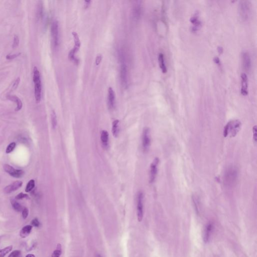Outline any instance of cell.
Wrapping results in <instances>:
<instances>
[{
	"mask_svg": "<svg viewBox=\"0 0 257 257\" xmlns=\"http://www.w3.org/2000/svg\"><path fill=\"white\" fill-rule=\"evenodd\" d=\"M238 177V170L235 166H231L225 170L223 176V183L227 188H232L235 185Z\"/></svg>",
	"mask_w": 257,
	"mask_h": 257,
	"instance_id": "1",
	"label": "cell"
},
{
	"mask_svg": "<svg viewBox=\"0 0 257 257\" xmlns=\"http://www.w3.org/2000/svg\"><path fill=\"white\" fill-rule=\"evenodd\" d=\"M241 123L239 120H232L227 123L224 128V137H235L241 129Z\"/></svg>",
	"mask_w": 257,
	"mask_h": 257,
	"instance_id": "2",
	"label": "cell"
},
{
	"mask_svg": "<svg viewBox=\"0 0 257 257\" xmlns=\"http://www.w3.org/2000/svg\"><path fill=\"white\" fill-rule=\"evenodd\" d=\"M33 82L35 88V98L36 103H39L41 100L42 96V85L40 78V73L38 68L35 66L33 69Z\"/></svg>",
	"mask_w": 257,
	"mask_h": 257,
	"instance_id": "3",
	"label": "cell"
},
{
	"mask_svg": "<svg viewBox=\"0 0 257 257\" xmlns=\"http://www.w3.org/2000/svg\"><path fill=\"white\" fill-rule=\"evenodd\" d=\"M239 14L241 19L244 21L249 19L252 11L251 3L249 1H241L239 3Z\"/></svg>",
	"mask_w": 257,
	"mask_h": 257,
	"instance_id": "4",
	"label": "cell"
},
{
	"mask_svg": "<svg viewBox=\"0 0 257 257\" xmlns=\"http://www.w3.org/2000/svg\"><path fill=\"white\" fill-rule=\"evenodd\" d=\"M121 57V69H120V76L122 84L123 87L126 88L128 86V75H127V68L126 63L125 62L124 57L122 54L120 55Z\"/></svg>",
	"mask_w": 257,
	"mask_h": 257,
	"instance_id": "5",
	"label": "cell"
},
{
	"mask_svg": "<svg viewBox=\"0 0 257 257\" xmlns=\"http://www.w3.org/2000/svg\"><path fill=\"white\" fill-rule=\"evenodd\" d=\"M51 35L53 47L55 48H57L59 45V29L58 22L56 20H54L52 22L51 27Z\"/></svg>",
	"mask_w": 257,
	"mask_h": 257,
	"instance_id": "6",
	"label": "cell"
},
{
	"mask_svg": "<svg viewBox=\"0 0 257 257\" xmlns=\"http://www.w3.org/2000/svg\"><path fill=\"white\" fill-rule=\"evenodd\" d=\"M151 144V138L149 128H144L142 135V147L144 151H147Z\"/></svg>",
	"mask_w": 257,
	"mask_h": 257,
	"instance_id": "7",
	"label": "cell"
},
{
	"mask_svg": "<svg viewBox=\"0 0 257 257\" xmlns=\"http://www.w3.org/2000/svg\"><path fill=\"white\" fill-rule=\"evenodd\" d=\"M143 193L140 192L138 195L137 208L138 221L139 222L142 221L143 218Z\"/></svg>",
	"mask_w": 257,
	"mask_h": 257,
	"instance_id": "8",
	"label": "cell"
},
{
	"mask_svg": "<svg viewBox=\"0 0 257 257\" xmlns=\"http://www.w3.org/2000/svg\"><path fill=\"white\" fill-rule=\"evenodd\" d=\"M159 163V159L157 157L155 158L150 165V182L153 183L155 180L158 171V166Z\"/></svg>",
	"mask_w": 257,
	"mask_h": 257,
	"instance_id": "9",
	"label": "cell"
},
{
	"mask_svg": "<svg viewBox=\"0 0 257 257\" xmlns=\"http://www.w3.org/2000/svg\"><path fill=\"white\" fill-rule=\"evenodd\" d=\"M4 169L7 173L14 177H21L24 174V172L22 170L15 169L9 164H4Z\"/></svg>",
	"mask_w": 257,
	"mask_h": 257,
	"instance_id": "10",
	"label": "cell"
},
{
	"mask_svg": "<svg viewBox=\"0 0 257 257\" xmlns=\"http://www.w3.org/2000/svg\"><path fill=\"white\" fill-rule=\"evenodd\" d=\"M214 225L213 223L210 222L207 223L205 226L204 233H203V241L205 243L209 242L211 237V235L213 231Z\"/></svg>",
	"mask_w": 257,
	"mask_h": 257,
	"instance_id": "11",
	"label": "cell"
},
{
	"mask_svg": "<svg viewBox=\"0 0 257 257\" xmlns=\"http://www.w3.org/2000/svg\"><path fill=\"white\" fill-rule=\"evenodd\" d=\"M241 92L244 96L248 94V79L247 75L245 73H243L241 75Z\"/></svg>",
	"mask_w": 257,
	"mask_h": 257,
	"instance_id": "12",
	"label": "cell"
},
{
	"mask_svg": "<svg viewBox=\"0 0 257 257\" xmlns=\"http://www.w3.org/2000/svg\"><path fill=\"white\" fill-rule=\"evenodd\" d=\"M242 61L244 69L247 72L249 71L251 68V59L248 52L245 51L242 53Z\"/></svg>",
	"mask_w": 257,
	"mask_h": 257,
	"instance_id": "13",
	"label": "cell"
},
{
	"mask_svg": "<svg viewBox=\"0 0 257 257\" xmlns=\"http://www.w3.org/2000/svg\"><path fill=\"white\" fill-rule=\"evenodd\" d=\"M23 182L21 181H16L4 188V192L6 193H10L16 191L22 186Z\"/></svg>",
	"mask_w": 257,
	"mask_h": 257,
	"instance_id": "14",
	"label": "cell"
},
{
	"mask_svg": "<svg viewBox=\"0 0 257 257\" xmlns=\"http://www.w3.org/2000/svg\"><path fill=\"white\" fill-rule=\"evenodd\" d=\"M108 104L110 110L114 108L115 104V94L111 87H110L108 90Z\"/></svg>",
	"mask_w": 257,
	"mask_h": 257,
	"instance_id": "15",
	"label": "cell"
},
{
	"mask_svg": "<svg viewBox=\"0 0 257 257\" xmlns=\"http://www.w3.org/2000/svg\"><path fill=\"white\" fill-rule=\"evenodd\" d=\"M7 98L9 100H11L17 104V107L15 109V111H18L22 109L23 104H22L21 101L19 98H18V96H14V95H8Z\"/></svg>",
	"mask_w": 257,
	"mask_h": 257,
	"instance_id": "16",
	"label": "cell"
},
{
	"mask_svg": "<svg viewBox=\"0 0 257 257\" xmlns=\"http://www.w3.org/2000/svg\"><path fill=\"white\" fill-rule=\"evenodd\" d=\"M101 140L103 147L105 148L108 147L109 145V133L106 130H103L101 132Z\"/></svg>",
	"mask_w": 257,
	"mask_h": 257,
	"instance_id": "17",
	"label": "cell"
},
{
	"mask_svg": "<svg viewBox=\"0 0 257 257\" xmlns=\"http://www.w3.org/2000/svg\"><path fill=\"white\" fill-rule=\"evenodd\" d=\"M158 61H159L160 68L163 74H166L167 72V67H166L165 63L164 56L163 54L162 53H160L159 54Z\"/></svg>",
	"mask_w": 257,
	"mask_h": 257,
	"instance_id": "18",
	"label": "cell"
},
{
	"mask_svg": "<svg viewBox=\"0 0 257 257\" xmlns=\"http://www.w3.org/2000/svg\"><path fill=\"white\" fill-rule=\"evenodd\" d=\"M32 225H26L23 227L21 231H20V235L22 238H25L29 235L32 231Z\"/></svg>",
	"mask_w": 257,
	"mask_h": 257,
	"instance_id": "19",
	"label": "cell"
},
{
	"mask_svg": "<svg viewBox=\"0 0 257 257\" xmlns=\"http://www.w3.org/2000/svg\"><path fill=\"white\" fill-rule=\"evenodd\" d=\"M141 7L140 4L139 3L135 4L133 8V15L134 17L136 19L139 18L141 15Z\"/></svg>",
	"mask_w": 257,
	"mask_h": 257,
	"instance_id": "20",
	"label": "cell"
},
{
	"mask_svg": "<svg viewBox=\"0 0 257 257\" xmlns=\"http://www.w3.org/2000/svg\"><path fill=\"white\" fill-rule=\"evenodd\" d=\"M119 121L116 120L113 122V127H112V132L115 137H117L119 134V126L118 124Z\"/></svg>",
	"mask_w": 257,
	"mask_h": 257,
	"instance_id": "21",
	"label": "cell"
},
{
	"mask_svg": "<svg viewBox=\"0 0 257 257\" xmlns=\"http://www.w3.org/2000/svg\"><path fill=\"white\" fill-rule=\"evenodd\" d=\"M13 249V247L12 246H8L5 248L4 249L0 250V257H5L6 255H7L9 253L12 251Z\"/></svg>",
	"mask_w": 257,
	"mask_h": 257,
	"instance_id": "22",
	"label": "cell"
},
{
	"mask_svg": "<svg viewBox=\"0 0 257 257\" xmlns=\"http://www.w3.org/2000/svg\"><path fill=\"white\" fill-rule=\"evenodd\" d=\"M43 13V7L42 2H39L37 6V17L38 19L41 18Z\"/></svg>",
	"mask_w": 257,
	"mask_h": 257,
	"instance_id": "23",
	"label": "cell"
},
{
	"mask_svg": "<svg viewBox=\"0 0 257 257\" xmlns=\"http://www.w3.org/2000/svg\"><path fill=\"white\" fill-rule=\"evenodd\" d=\"M11 204H12V206L13 207V208L16 211L21 212L23 210L22 209V206L20 205V204L18 203V202H17L16 200L13 199V200H11Z\"/></svg>",
	"mask_w": 257,
	"mask_h": 257,
	"instance_id": "24",
	"label": "cell"
},
{
	"mask_svg": "<svg viewBox=\"0 0 257 257\" xmlns=\"http://www.w3.org/2000/svg\"><path fill=\"white\" fill-rule=\"evenodd\" d=\"M34 187H35V181L34 180H30L26 186L25 192H31L32 190H33Z\"/></svg>",
	"mask_w": 257,
	"mask_h": 257,
	"instance_id": "25",
	"label": "cell"
},
{
	"mask_svg": "<svg viewBox=\"0 0 257 257\" xmlns=\"http://www.w3.org/2000/svg\"><path fill=\"white\" fill-rule=\"evenodd\" d=\"M62 253L61 251V246L60 244L57 245L56 250H55L52 254V257H59Z\"/></svg>",
	"mask_w": 257,
	"mask_h": 257,
	"instance_id": "26",
	"label": "cell"
},
{
	"mask_svg": "<svg viewBox=\"0 0 257 257\" xmlns=\"http://www.w3.org/2000/svg\"><path fill=\"white\" fill-rule=\"evenodd\" d=\"M51 122H52V127L55 129L57 126V121L56 115L54 111H53L51 113Z\"/></svg>",
	"mask_w": 257,
	"mask_h": 257,
	"instance_id": "27",
	"label": "cell"
},
{
	"mask_svg": "<svg viewBox=\"0 0 257 257\" xmlns=\"http://www.w3.org/2000/svg\"><path fill=\"white\" fill-rule=\"evenodd\" d=\"M16 144L15 142H12L11 143H10L7 147L6 151V153L9 154L11 153L16 147Z\"/></svg>",
	"mask_w": 257,
	"mask_h": 257,
	"instance_id": "28",
	"label": "cell"
},
{
	"mask_svg": "<svg viewBox=\"0 0 257 257\" xmlns=\"http://www.w3.org/2000/svg\"><path fill=\"white\" fill-rule=\"evenodd\" d=\"M192 200H193L194 205L195 206V209L196 210L197 213L199 212V202L197 198L195 196L193 195L192 196Z\"/></svg>",
	"mask_w": 257,
	"mask_h": 257,
	"instance_id": "29",
	"label": "cell"
},
{
	"mask_svg": "<svg viewBox=\"0 0 257 257\" xmlns=\"http://www.w3.org/2000/svg\"><path fill=\"white\" fill-rule=\"evenodd\" d=\"M19 82H20V78H18L17 79H16V80H15L14 83L13 84V85H12V87H11V90H10V92H12L13 90H16L17 88L18 85H19Z\"/></svg>",
	"mask_w": 257,
	"mask_h": 257,
	"instance_id": "30",
	"label": "cell"
},
{
	"mask_svg": "<svg viewBox=\"0 0 257 257\" xmlns=\"http://www.w3.org/2000/svg\"><path fill=\"white\" fill-rule=\"evenodd\" d=\"M21 254V252L19 250H15L13 252H12L10 254L8 257H19L20 256Z\"/></svg>",
	"mask_w": 257,
	"mask_h": 257,
	"instance_id": "31",
	"label": "cell"
},
{
	"mask_svg": "<svg viewBox=\"0 0 257 257\" xmlns=\"http://www.w3.org/2000/svg\"><path fill=\"white\" fill-rule=\"evenodd\" d=\"M28 214H29V210L27 208H24V209L22 210V217L24 219H26L27 217H28Z\"/></svg>",
	"mask_w": 257,
	"mask_h": 257,
	"instance_id": "32",
	"label": "cell"
},
{
	"mask_svg": "<svg viewBox=\"0 0 257 257\" xmlns=\"http://www.w3.org/2000/svg\"><path fill=\"white\" fill-rule=\"evenodd\" d=\"M19 43V39L18 38L17 36H15L14 39V42H13V48H16L18 46Z\"/></svg>",
	"mask_w": 257,
	"mask_h": 257,
	"instance_id": "33",
	"label": "cell"
},
{
	"mask_svg": "<svg viewBox=\"0 0 257 257\" xmlns=\"http://www.w3.org/2000/svg\"><path fill=\"white\" fill-rule=\"evenodd\" d=\"M20 54H21L20 53H18L17 54H13V55L9 54V55H7V56H6V58L7 59H9V60H12V59H13L14 58H15L19 56Z\"/></svg>",
	"mask_w": 257,
	"mask_h": 257,
	"instance_id": "34",
	"label": "cell"
},
{
	"mask_svg": "<svg viewBox=\"0 0 257 257\" xmlns=\"http://www.w3.org/2000/svg\"><path fill=\"white\" fill-rule=\"evenodd\" d=\"M28 197V195L26 194H24L23 193H20L18 194V195L16 196V199H22L23 198H27Z\"/></svg>",
	"mask_w": 257,
	"mask_h": 257,
	"instance_id": "35",
	"label": "cell"
},
{
	"mask_svg": "<svg viewBox=\"0 0 257 257\" xmlns=\"http://www.w3.org/2000/svg\"><path fill=\"white\" fill-rule=\"evenodd\" d=\"M31 225L35 227H38L40 225V223L37 219H34L31 221Z\"/></svg>",
	"mask_w": 257,
	"mask_h": 257,
	"instance_id": "36",
	"label": "cell"
},
{
	"mask_svg": "<svg viewBox=\"0 0 257 257\" xmlns=\"http://www.w3.org/2000/svg\"><path fill=\"white\" fill-rule=\"evenodd\" d=\"M253 130L254 139V141H255V143H256V142H257V126H254V128H253Z\"/></svg>",
	"mask_w": 257,
	"mask_h": 257,
	"instance_id": "37",
	"label": "cell"
},
{
	"mask_svg": "<svg viewBox=\"0 0 257 257\" xmlns=\"http://www.w3.org/2000/svg\"><path fill=\"white\" fill-rule=\"evenodd\" d=\"M102 56L101 55V54H99V55H98L97 57H96V65H98V64H100V62L101 61V60H102Z\"/></svg>",
	"mask_w": 257,
	"mask_h": 257,
	"instance_id": "38",
	"label": "cell"
},
{
	"mask_svg": "<svg viewBox=\"0 0 257 257\" xmlns=\"http://www.w3.org/2000/svg\"><path fill=\"white\" fill-rule=\"evenodd\" d=\"M213 61H214V62H215L216 64H218V65H220V59H219V57H215V58H214Z\"/></svg>",
	"mask_w": 257,
	"mask_h": 257,
	"instance_id": "39",
	"label": "cell"
},
{
	"mask_svg": "<svg viewBox=\"0 0 257 257\" xmlns=\"http://www.w3.org/2000/svg\"><path fill=\"white\" fill-rule=\"evenodd\" d=\"M85 4H84V6H85V8H87L88 7V6L90 5V1H85Z\"/></svg>",
	"mask_w": 257,
	"mask_h": 257,
	"instance_id": "40",
	"label": "cell"
},
{
	"mask_svg": "<svg viewBox=\"0 0 257 257\" xmlns=\"http://www.w3.org/2000/svg\"><path fill=\"white\" fill-rule=\"evenodd\" d=\"M218 51L220 54H221L223 52V49L221 47H218Z\"/></svg>",
	"mask_w": 257,
	"mask_h": 257,
	"instance_id": "41",
	"label": "cell"
},
{
	"mask_svg": "<svg viewBox=\"0 0 257 257\" xmlns=\"http://www.w3.org/2000/svg\"><path fill=\"white\" fill-rule=\"evenodd\" d=\"M26 257H35V256L33 254H28L26 256Z\"/></svg>",
	"mask_w": 257,
	"mask_h": 257,
	"instance_id": "42",
	"label": "cell"
},
{
	"mask_svg": "<svg viewBox=\"0 0 257 257\" xmlns=\"http://www.w3.org/2000/svg\"><path fill=\"white\" fill-rule=\"evenodd\" d=\"M96 257H102V256L100 255H99V254H98V255H96Z\"/></svg>",
	"mask_w": 257,
	"mask_h": 257,
	"instance_id": "43",
	"label": "cell"
}]
</instances>
